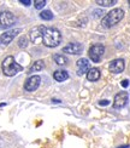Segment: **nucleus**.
Wrapping results in <instances>:
<instances>
[{"label": "nucleus", "mask_w": 130, "mask_h": 148, "mask_svg": "<svg viewBox=\"0 0 130 148\" xmlns=\"http://www.w3.org/2000/svg\"><path fill=\"white\" fill-rule=\"evenodd\" d=\"M1 69L3 73L7 77H13L18 72L23 71V67L21 64H18L16 62V60L13 56H7L1 63Z\"/></svg>", "instance_id": "7ed1b4c3"}, {"label": "nucleus", "mask_w": 130, "mask_h": 148, "mask_svg": "<svg viewBox=\"0 0 130 148\" xmlns=\"http://www.w3.org/2000/svg\"><path fill=\"white\" fill-rule=\"evenodd\" d=\"M52 102H54V103H60L59 100H52Z\"/></svg>", "instance_id": "b1692460"}, {"label": "nucleus", "mask_w": 130, "mask_h": 148, "mask_svg": "<svg viewBox=\"0 0 130 148\" xmlns=\"http://www.w3.org/2000/svg\"><path fill=\"white\" fill-rule=\"evenodd\" d=\"M17 18L13 14H11L9 11H4L0 12V28H9L12 27L16 23Z\"/></svg>", "instance_id": "39448f33"}, {"label": "nucleus", "mask_w": 130, "mask_h": 148, "mask_svg": "<svg viewBox=\"0 0 130 148\" xmlns=\"http://www.w3.org/2000/svg\"><path fill=\"white\" fill-rule=\"evenodd\" d=\"M20 33H21L20 29H12V30L5 32L4 34L0 35V45H9L10 42L15 39V36Z\"/></svg>", "instance_id": "423d86ee"}, {"label": "nucleus", "mask_w": 130, "mask_h": 148, "mask_svg": "<svg viewBox=\"0 0 130 148\" xmlns=\"http://www.w3.org/2000/svg\"><path fill=\"white\" fill-rule=\"evenodd\" d=\"M53 78L57 80V82H59V83L65 82V80L69 78V73H67L66 71H61V69L55 71L54 74H53Z\"/></svg>", "instance_id": "4468645a"}, {"label": "nucleus", "mask_w": 130, "mask_h": 148, "mask_svg": "<svg viewBox=\"0 0 130 148\" xmlns=\"http://www.w3.org/2000/svg\"><path fill=\"white\" fill-rule=\"evenodd\" d=\"M122 86H123V88H127V86H129V80L128 79L123 80V82H122Z\"/></svg>", "instance_id": "4be33fe9"}, {"label": "nucleus", "mask_w": 130, "mask_h": 148, "mask_svg": "<svg viewBox=\"0 0 130 148\" xmlns=\"http://www.w3.org/2000/svg\"><path fill=\"white\" fill-rule=\"evenodd\" d=\"M82 45L79 42H70L66 46L63 47V52L65 53H70V55H78L82 52Z\"/></svg>", "instance_id": "9d476101"}, {"label": "nucleus", "mask_w": 130, "mask_h": 148, "mask_svg": "<svg viewBox=\"0 0 130 148\" xmlns=\"http://www.w3.org/2000/svg\"><path fill=\"white\" fill-rule=\"evenodd\" d=\"M53 60L55 61V63L59 64V66H65V64H67V62H69V60H67V58L64 56V55H61V53L54 55Z\"/></svg>", "instance_id": "2eb2a0df"}, {"label": "nucleus", "mask_w": 130, "mask_h": 148, "mask_svg": "<svg viewBox=\"0 0 130 148\" xmlns=\"http://www.w3.org/2000/svg\"><path fill=\"white\" fill-rule=\"evenodd\" d=\"M128 92H118L116 96H115V101H113V107L115 108H122L124 107L127 102H128Z\"/></svg>", "instance_id": "1a4fd4ad"}, {"label": "nucleus", "mask_w": 130, "mask_h": 148, "mask_svg": "<svg viewBox=\"0 0 130 148\" xmlns=\"http://www.w3.org/2000/svg\"><path fill=\"white\" fill-rule=\"evenodd\" d=\"M124 68H125V63H124V60H122V58L113 60L108 66V71L111 73H115V74L122 73L124 71Z\"/></svg>", "instance_id": "0eeeda50"}, {"label": "nucleus", "mask_w": 130, "mask_h": 148, "mask_svg": "<svg viewBox=\"0 0 130 148\" xmlns=\"http://www.w3.org/2000/svg\"><path fill=\"white\" fill-rule=\"evenodd\" d=\"M43 29H45L43 26H36V27H34L32 30H30V40H32V42L35 44V42L41 38Z\"/></svg>", "instance_id": "f8f14e48"}, {"label": "nucleus", "mask_w": 130, "mask_h": 148, "mask_svg": "<svg viewBox=\"0 0 130 148\" xmlns=\"http://www.w3.org/2000/svg\"><path fill=\"white\" fill-rule=\"evenodd\" d=\"M40 17L42 18V20H45V21H51V20H53V14L49 10H46V11L41 12Z\"/></svg>", "instance_id": "f3484780"}, {"label": "nucleus", "mask_w": 130, "mask_h": 148, "mask_svg": "<svg viewBox=\"0 0 130 148\" xmlns=\"http://www.w3.org/2000/svg\"><path fill=\"white\" fill-rule=\"evenodd\" d=\"M129 6H130V1H129Z\"/></svg>", "instance_id": "a878e982"}, {"label": "nucleus", "mask_w": 130, "mask_h": 148, "mask_svg": "<svg viewBox=\"0 0 130 148\" xmlns=\"http://www.w3.org/2000/svg\"><path fill=\"white\" fill-rule=\"evenodd\" d=\"M108 103H110V101H108V100H102V101L99 102V104H100V106H107Z\"/></svg>", "instance_id": "412c9836"}, {"label": "nucleus", "mask_w": 130, "mask_h": 148, "mask_svg": "<svg viewBox=\"0 0 130 148\" xmlns=\"http://www.w3.org/2000/svg\"><path fill=\"white\" fill-rule=\"evenodd\" d=\"M118 148H129V146H123V147H118Z\"/></svg>", "instance_id": "393cba45"}, {"label": "nucleus", "mask_w": 130, "mask_h": 148, "mask_svg": "<svg viewBox=\"0 0 130 148\" xmlns=\"http://www.w3.org/2000/svg\"><path fill=\"white\" fill-rule=\"evenodd\" d=\"M123 17H124V11L122 9H113L102 18L101 24L104 28H112L123 20Z\"/></svg>", "instance_id": "f03ea898"}, {"label": "nucleus", "mask_w": 130, "mask_h": 148, "mask_svg": "<svg viewBox=\"0 0 130 148\" xmlns=\"http://www.w3.org/2000/svg\"><path fill=\"white\" fill-rule=\"evenodd\" d=\"M96 4L98 5H101V6H105V8H107V6H112V5L117 4V0H98Z\"/></svg>", "instance_id": "a211bd4d"}, {"label": "nucleus", "mask_w": 130, "mask_h": 148, "mask_svg": "<svg viewBox=\"0 0 130 148\" xmlns=\"http://www.w3.org/2000/svg\"><path fill=\"white\" fill-rule=\"evenodd\" d=\"M45 5H46V1H45V0H36V1L34 3V6H35V9H36V10H41Z\"/></svg>", "instance_id": "6ab92c4d"}, {"label": "nucleus", "mask_w": 130, "mask_h": 148, "mask_svg": "<svg viewBox=\"0 0 130 148\" xmlns=\"http://www.w3.org/2000/svg\"><path fill=\"white\" fill-rule=\"evenodd\" d=\"M21 3H22V4H24V5H27V6H28V5L30 4V0H21Z\"/></svg>", "instance_id": "5701e85b"}, {"label": "nucleus", "mask_w": 130, "mask_h": 148, "mask_svg": "<svg viewBox=\"0 0 130 148\" xmlns=\"http://www.w3.org/2000/svg\"><path fill=\"white\" fill-rule=\"evenodd\" d=\"M40 83H41V78L39 75H33L26 82L24 89L27 91H35L40 86Z\"/></svg>", "instance_id": "6e6552de"}, {"label": "nucleus", "mask_w": 130, "mask_h": 148, "mask_svg": "<svg viewBox=\"0 0 130 148\" xmlns=\"http://www.w3.org/2000/svg\"><path fill=\"white\" fill-rule=\"evenodd\" d=\"M43 67H45V63H43V61H42V60H39V61H36V62L33 63V66L30 67L29 72H30V73L39 72V71H41V69L43 68Z\"/></svg>", "instance_id": "dca6fc26"}, {"label": "nucleus", "mask_w": 130, "mask_h": 148, "mask_svg": "<svg viewBox=\"0 0 130 148\" xmlns=\"http://www.w3.org/2000/svg\"><path fill=\"white\" fill-rule=\"evenodd\" d=\"M100 78V71L98 68H90L87 73V79L89 80V82H96Z\"/></svg>", "instance_id": "ddd939ff"}, {"label": "nucleus", "mask_w": 130, "mask_h": 148, "mask_svg": "<svg viewBox=\"0 0 130 148\" xmlns=\"http://www.w3.org/2000/svg\"><path fill=\"white\" fill-rule=\"evenodd\" d=\"M104 53H105V47L104 45L101 44H95V45H93L90 49H89V51H88V55H89V58L93 61V62H100L102 56H104Z\"/></svg>", "instance_id": "20e7f679"}, {"label": "nucleus", "mask_w": 130, "mask_h": 148, "mask_svg": "<svg viewBox=\"0 0 130 148\" xmlns=\"http://www.w3.org/2000/svg\"><path fill=\"white\" fill-rule=\"evenodd\" d=\"M77 74L78 75H83L84 73H88V71L90 69L89 68V61L87 58H79L77 61Z\"/></svg>", "instance_id": "9b49d317"}, {"label": "nucleus", "mask_w": 130, "mask_h": 148, "mask_svg": "<svg viewBox=\"0 0 130 148\" xmlns=\"http://www.w3.org/2000/svg\"><path fill=\"white\" fill-rule=\"evenodd\" d=\"M42 42L47 47H57L61 41V34L55 28H46L42 32Z\"/></svg>", "instance_id": "f257e3e1"}, {"label": "nucleus", "mask_w": 130, "mask_h": 148, "mask_svg": "<svg viewBox=\"0 0 130 148\" xmlns=\"http://www.w3.org/2000/svg\"><path fill=\"white\" fill-rule=\"evenodd\" d=\"M18 45H20V47H26L28 45V40L26 36H22V38L20 39V41H18Z\"/></svg>", "instance_id": "aec40b11"}]
</instances>
